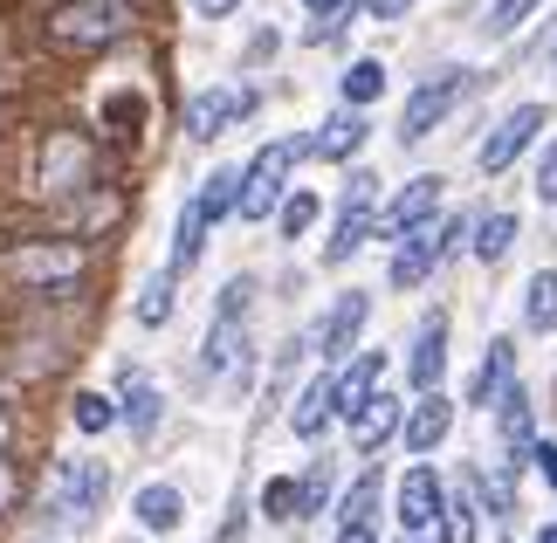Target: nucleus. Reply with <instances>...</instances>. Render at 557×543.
I'll use <instances>...</instances> for the list:
<instances>
[{
  "instance_id": "obj_36",
  "label": "nucleus",
  "mask_w": 557,
  "mask_h": 543,
  "mask_svg": "<svg viewBox=\"0 0 557 543\" xmlns=\"http://www.w3.org/2000/svg\"><path fill=\"white\" fill-rule=\"evenodd\" d=\"M262 503H269V516H289V509H296V482H269Z\"/></svg>"
},
{
  "instance_id": "obj_31",
  "label": "nucleus",
  "mask_w": 557,
  "mask_h": 543,
  "mask_svg": "<svg viewBox=\"0 0 557 543\" xmlns=\"http://www.w3.org/2000/svg\"><path fill=\"white\" fill-rule=\"evenodd\" d=\"M503 441L517 447V461H523V447H530V406H523V393H503Z\"/></svg>"
},
{
  "instance_id": "obj_18",
  "label": "nucleus",
  "mask_w": 557,
  "mask_h": 543,
  "mask_svg": "<svg viewBox=\"0 0 557 543\" xmlns=\"http://www.w3.org/2000/svg\"><path fill=\"white\" fill-rule=\"evenodd\" d=\"M132 516L152 536H165V530H180L186 523V495L173 489V482H152V489H138V503H132Z\"/></svg>"
},
{
  "instance_id": "obj_16",
  "label": "nucleus",
  "mask_w": 557,
  "mask_h": 543,
  "mask_svg": "<svg viewBox=\"0 0 557 543\" xmlns=\"http://www.w3.org/2000/svg\"><path fill=\"white\" fill-rule=\"evenodd\" d=\"M434 516H441V482H434V468H406V482H399V523H406V530H434Z\"/></svg>"
},
{
  "instance_id": "obj_25",
  "label": "nucleus",
  "mask_w": 557,
  "mask_h": 543,
  "mask_svg": "<svg viewBox=\"0 0 557 543\" xmlns=\"http://www.w3.org/2000/svg\"><path fill=\"white\" fill-rule=\"evenodd\" d=\"M509 242H517V213H488L475 227V262H503Z\"/></svg>"
},
{
  "instance_id": "obj_33",
  "label": "nucleus",
  "mask_w": 557,
  "mask_h": 543,
  "mask_svg": "<svg viewBox=\"0 0 557 543\" xmlns=\"http://www.w3.org/2000/svg\"><path fill=\"white\" fill-rule=\"evenodd\" d=\"M70 420H76L83 433H103V427L117 420V412H111V399H103V393H76V406H70Z\"/></svg>"
},
{
  "instance_id": "obj_26",
  "label": "nucleus",
  "mask_w": 557,
  "mask_h": 543,
  "mask_svg": "<svg viewBox=\"0 0 557 543\" xmlns=\"http://www.w3.org/2000/svg\"><path fill=\"white\" fill-rule=\"evenodd\" d=\"M434 523H441V543H475V495L461 489L455 503H441Z\"/></svg>"
},
{
  "instance_id": "obj_40",
  "label": "nucleus",
  "mask_w": 557,
  "mask_h": 543,
  "mask_svg": "<svg viewBox=\"0 0 557 543\" xmlns=\"http://www.w3.org/2000/svg\"><path fill=\"white\" fill-rule=\"evenodd\" d=\"M337 543H372V523H337Z\"/></svg>"
},
{
  "instance_id": "obj_3",
  "label": "nucleus",
  "mask_w": 557,
  "mask_h": 543,
  "mask_svg": "<svg viewBox=\"0 0 557 543\" xmlns=\"http://www.w3.org/2000/svg\"><path fill=\"white\" fill-rule=\"evenodd\" d=\"M296 159H304V138H275V145H262L248 159V172H242V193H234V213L242 221H269L275 213V200L289 193V172H296Z\"/></svg>"
},
{
  "instance_id": "obj_46",
  "label": "nucleus",
  "mask_w": 557,
  "mask_h": 543,
  "mask_svg": "<svg viewBox=\"0 0 557 543\" xmlns=\"http://www.w3.org/2000/svg\"><path fill=\"white\" fill-rule=\"evenodd\" d=\"M304 8H331V0H304Z\"/></svg>"
},
{
  "instance_id": "obj_32",
  "label": "nucleus",
  "mask_w": 557,
  "mask_h": 543,
  "mask_svg": "<svg viewBox=\"0 0 557 543\" xmlns=\"http://www.w3.org/2000/svg\"><path fill=\"white\" fill-rule=\"evenodd\" d=\"M366 234H372V221H337V234L324 242V262H351L366 248Z\"/></svg>"
},
{
  "instance_id": "obj_41",
  "label": "nucleus",
  "mask_w": 557,
  "mask_h": 543,
  "mask_svg": "<svg viewBox=\"0 0 557 543\" xmlns=\"http://www.w3.org/2000/svg\"><path fill=\"white\" fill-rule=\"evenodd\" d=\"M530 461H537V468L550 474V482H557V447H537V454H530Z\"/></svg>"
},
{
  "instance_id": "obj_45",
  "label": "nucleus",
  "mask_w": 557,
  "mask_h": 543,
  "mask_svg": "<svg viewBox=\"0 0 557 543\" xmlns=\"http://www.w3.org/2000/svg\"><path fill=\"white\" fill-rule=\"evenodd\" d=\"M399 543H420V530H406V536H399Z\"/></svg>"
},
{
  "instance_id": "obj_43",
  "label": "nucleus",
  "mask_w": 557,
  "mask_h": 543,
  "mask_svg": "<svg viewBox=\"0 0 557 543\" xmlns=\"http://www.w3.org/2000/svg\"><path fill=\"white\" fill-rule=\"evenodd\" d=\"M14 447V420H8V412H0V454H8Z\"/></svg>"
},
{
  "instance_id": "obj_38",
  "label": "nucleus",
  "mask_w": 557,
  "mask_h": 543,
  "mask_svg": "<svg viewBox=\"0 0 557 543\" xmlns=\"http://www.w3.org/2000/svg\"><path fill=\"white\" fill-rule=\"evenodd\" d=\"M537 193H544V200H557V145L544 151V172H537Z\"/></svg>"
},
{
  "instance_id": "obj_23",
  "label": "nucleus",
  "mask_w": 557,
  "mask_h": 543,
  "mask_svg": "<svg viewBox=\"0 0 557 543\" xmlns=\"http://www.w3.org/2000/svg\"><path fill=\"white\" fill-rule=\"evenodd\" d=\"M124 420H132L138 441L159 427V393H152V379H145V372H132V365H124Z\"/></svg>"
},
{
  "instance_id": "obj_9",
  "label": "nucleus",
  "mask_w": 557,
  "mask_h": 543,
  "mask_svg": "<svg viewBox=\"0 0 557 543\" xmlns=\"http://www.w3.org/2000/svg\"><path fill=\"white\" fill-rule=\"evenodd\" d=\"M544 132V103H517L496 132H488V145H482V172H509L530 151V138Z\"/></svg>"
},
{
  "instance_id": "obj_27",
  "label": "nucleus",
  "mask_w": 557,
  "mask_h": 543,
  "mask_svg": "<svg viewBox=\"0 0 557 543\" xmlns=\"http://www.w3.org/2000/svg\"><path fill=\"white\" fill-rule=\"evenodd\" d=\"M379 516V468H366L351 482V495H345V509H337V523H372Z\"/></svg>"
},
{
  "instance_id": "obj_10",
  "label": "nucleus",
  "mask_w": 557,
  "mask_h": 543,
  "mask_svg": "<svg viewBox=\"0 0 557 543\" xmlns=\"http://www.w3.org/2000/svg\"><path fill=\"white\" fill-rule=\"evenodd\" d=\"M242 365H248V317L221 310L207 344H200V379H227V372H242Z\"/></svg>"
},
{
  "instance_id": "obj_47",
  "label": "nucleus",
  "mask_w": 557,
  "mask_h": 543,
  "mask_svg": "<svg viewBox=\"0 0 557 543\" xmlns=\"http://www.w3.org/2000/svg\"><path fill=\"white\" fill-rule=\"evenodd\" d=\"M509 543H517V536H509Z\"/></svg>"
},
{
  "instance_id": "obj_22",
  "label": "nucleus",
  "mask_w": 557,
  "mask_h": 543,
  "mask_svg": "<svg viewBox=\"0 0 557 543\" xmlns=\"http://www.w3.org/2000/svg\"><path fill=\"white\" fill-rule=\"evenodd\" d=\"M331 372L324 379H310V393L304 399H296V412H289V427H296V441H317V433H324L331 427Z\"/></svg>"
},
{
  "instance_id": "obj_21",
  "label": "nucleus",
  "mask_w": 557,
  "mask_h": 543,
  "mask_svg": "<svg viewBox=\"0 0 557 543\" xmlns=\"http://www.w3.org/2000/svg\"><path fill=\"white\" fill-rule=\"evenodd\" d=\"M207 227H213V213H207L200 200H186V213H180V242H173V262H165L173 275H186V269L207 255Z\"/></svg>"
},
{
  "instance_id": "obj_5",
  "label": "nucleus",
  "mask_w": 557,
  "mask_h": 543,
  "mask_svg": "<svg viewBox=\"0 0 557 543\" xmlns=\"http://www.w3.org/2000/svg\"><path fill=\"white\" fill-rule=\"evenodd\" d=\"M103 495H111L103 461H55L49 495H41V516H49V523H90L103 509Z\"/></svg>"
},
{
  "instance_id": "obj_13",
  "label": "nucleus",
  "mask_w": 557,
  "mask_h": 543,
  "mask_svg": "<svg viewBox=\"0 0 557 543\" xmlns=\"http://www.w3.org/2000/svg\"><path fill=\"white\" fill-rule=\"evenodd\" d=\"M358 145H366V118H358V103H345L337 118H324V124H317V132L304 138L310 159H351Z\"/></svg>"
},
{
  "instance_id": "obj_7",
  "label": "nucleus",
  "mask_w": 557,
  "mask_h": 543,
  "mask_svg": "<svg viewBox=\"0 0 557 543\" xmlns=\"http://www.w3.org/2000/svg\"><path fill=\"white\" fill-rule=\"evenodd\" d=\"M255 103H262V97H255V83H221V90H200V97L186 103V138H200V145L221 138L227 124H242L255 111Z\"/></svg>"
},
{
  "instance_id": "obj_44",
  "label": "nucleus",
  "mask_w": 557,
  "mask_h": 543,
  "mask_svg": "<svg viewBox=\"0 0 557 543\" xmlns=\"http://www.w3.org/2000/svg\"><path fill=\"white\" fill-rule=\"evenodd\" d=\"M537 543H557V523H550V530H544V536H537Z\"/></svg>"
},
{
  "instance_id": "obj_14",
  "label": "nucleus",
  "mask_w": 557,
  "mask_h": 543,
  "mask_svg": "<svg viewBox=\"0 0 557 543\" xmlns=\"http://www.w3.org/2000/svg\"><path fill=\"white\" fill-rule=\"evenodd\" d=\"M447 427H455V406H447L441 393H420L413 412H399V433H406V447H413V454L441 447V441H447Z\"/></svg>"
},
{
  "instance_id": "obj_19",
  "label": "nucleus",
  "mask_w": 557,
  "mask_h": 543,
  "mask_svg": "<svg viewBox=\"0 0 557 543\" xmlns=\"http://www.w3.org/2000/svg\"><path fill=\"white\" fill-rule=\"evenodd\" d=\"M441 186H447V180H434V172L406 180V186H399V200L385 207V234H399V227H413L420 213H434V207H441Z\"/></svg>"
},
{
  "instance_id": "obj_1",
  "label": "nucleus",
  "mask_w": 557,
  "mask_h": 543,
  "mask_svg": "<svg viewBox=\"0 0 557 543\" xmlns=\"http://www.w3.org/2000/svg\"><path fill=\"white\" fill-rule=\"evenodd\" d=\"M132 28V0H62L49 14V41L70 55H97Z\"/></svg>"
},
{
  "instance_id": "obj_12",
  "label": "nucleus",
  "mask_w": 557,
  "mask_h": 543,
  "mask_svg": "<svg viewBox=\"0 0 557 543\" xmlns=\"http://www.w3.org/2000/svg\"><path fill=\"white\" fill-rule=\"evenodd\" d=\"M447 372V317L434 310L420 323V337H413V358H406V379H413V393H434Z\"/></svg>"
},
{
  "instance_id": "obj_29",
  "label": "nucleus",
  "mask_w": 557,
  "mask_h": 543,
  "mask_svg": "<svg viewBox=\"0 0 557 543\" xmlns=\"http://www.w3.org/2000/svg\"><path fill=\"white\" fill-rule=\"evenodd\" d=\"M173 317V269L145 282V296H138V323H165Z\"/></svg>"
},
{
  "instance_id": "obj_37",
  "label": "nucleus",
  "mask_w": 557,
  "mask_h": 543,
  "mask_svg": "<svg viewBox=\"0 0 557 543\" xmlns=\"http://www.w3.org/2000/svg\"><path fill=\"white\" fill-rule=\"evenodd\" d=\"M14 495H21V482H14V468H8V454H0V516L14 509Z\"/></svg>"
},
{
  "instance_id": "obj_2",
  "label": "nucleus",
  "mask_w": 557,
  "mask_h": 543,
  "mask_svg": "<svg viewBox=\"0 0 557 543\" xmlns=\"http://www.w3.org/2000/svg\"><path fill=\"white\" fill-rule=\"evenodd\" d=\"M0 275L35 296H55L62 282L83 275V242H14V248H0Z\"/></svg>"
},
{
  "instance_id": "obj_35",
  "label": "nucleus",
  "mask_w": 557,
  "mask_h": 543,
  "mask_svg": "<svg viewBox=\"0 0 557 543\" xmlns=\"http://www.w3.org/2000/svg\"><path fill=\"white\" fill-rule=\"evenodd\" d=\"M530 8H537V0H488V35H509Z\"/></svg>"
},
{
  "instance_id": "obj_15",
  "label": "nucleus",
  "mask_w": 557,
  "mask_h": 543,
  "mask_svg": "<svg viewBox=\"0 0 557 543\" xmlns=\"http://www.w3.org/2000/svg\"><path fill=\"white\" fill-rule=\"evenodd\" d=\"M366 317H372V296H337V310H331V323H324V331H317V351H324V358H345L351 351V344H358V331H366Z\"/></svg>"
},
{
  "instance_id": "obj_17",
  "label": "nucleus",
  "mask_w": 557,
  "mask_h": 543,
  "mask_svg": "<svg viewBox=\"0 0 557 543\" xmlns=\"http://www.w3.org/2000/svg\"><path fill=\"white\" fill-rule=\"evenodd\" d=\"M379 365H385L379 351H358L345 372H331V406H337V412H358V406H366L372 385H379Z\"/></svg>"
},
{
  "instance_id": "obj_24",
  "label": "nucleus",
  "mask_w": 557,
  "mask_h": 543,
  "mask_svg": "<svg viewBox=\"0 0 557 543\" xmlns=\"http://www.w3.org/2000/svg\"><path fill=\"white\" fill-rule=\"evenodd\" d=\"M523 317H530V331H557V275H530V289H523Z\"/></svg>"
},
{
  "instance_id": "obj_28",
  "label": "nucleus",
  "mask_w": 557,
  "mask_h": 543,
  "mask_svg": "<svg viewBox=\"0 0 557 543\" xmlns=\"http://www.w3.org/2000/svg\"><path fill=\"white\" fill-rule=\"evenodd\" d=\"M337 83H345V103H372V97L385 90V70H379V62L366 55V62H351V70L337 76Z\"/></svg>"
},
{
  "instance_id": "obj_11",
  "label": "nucleus",
  "mask_w": 557,
  "mask_h": 543,
  "mask_svg": "<svg viewBox=\"0 0 557 543\" xmlns=\"http://www.w3.org/2000/svg\"><path fill=\"white\" fill-rule=\"evenodd\" d=\"M399 412H406V406H399L393 393H379V385H372V399L358 406V412H345V420H351V447H358V454H379V447L399 433Z\"/></svg>"
},
{
  "instance_id": "obj_30",
  "label": "nucleus",
  "mask_w": 557,
  "mask_h": 543,
  "mask_svg": "<svg viewBox=\"0 0 557 543\" xmlns=\"http://www.w3.org/2000/svg\"><path fill=\"white\" fill-rule=\"evenodd\" d=\"M275 221H283V234L296 242V234L317 221V193H283V200H275Z\"/></svg>"
},
{
  "instance_id": "obj_42",
  "label": "nucleus",
  "mask_w": 557,
  "mask_h": 543,
  "mask_svg": "<svg viewBox=\"0 0 557 543\" xmlns=\"http://www.w3.org/2000/svg\"><path fill=\"white\" fill-rule=\"evenodd\" d=\"M193 8H200V14H234L242 0H193Z\"/></svg>"
},
{
  "instance_id": "obj_20",
  "label": "nucleus",
  "mask_w": 557,
  "mask_h": 543,
  "mask_svg": "<svg viewBox=\"0 0 557 543\" xmlns=\"http://www.w3.org/2000/svg\"><path fill=\"white\" fill-rule=\"evenodd\" d=\"M509 365H517V351H509V337H496L488 358H482V372H475V385H468V406H496L509 393Z\"/></svg>"
},
{
  "instance_id": "obj_8",
  "label": "nucleus",
  "mask_w": 557,
  "mask_h": 543,
  "mask_svg": "<svg viewBox=\"0 0 557 543\" xmlns=\"http://www.w3.org/2000/svg\"><path fill=\"white\" fill-rule=\"evenodd\" d=\"M83 186H90V151H83L76 132H55L41 145V193H49V200H70Z\"/></svg>"
},
{
  "instance_id": "obj_39",
  "label": "nucleus",
  "mask_w": 557,
  "mask_h": 543,
  "mask_svg": "<svg viewBox=\"0 0 557 543\" xmlns=\"http://www.w3.org/2000/svg\"><path fill=\"white\" fill-rule=\"evenodd\" d=\"M366 8H372V21H399L406 8H413V0H366Z\"/></svg>"
},
{
  "instance_id": "obj_6",
  "label": "nucleus",
  "mask_w": 557,
  "mask_h": 543,
  "mask_svg": "<svg viewBox=\"0 0 557 543\" xmlns=\"http://www.w3.org/2000/svg\"><path fill=\"white\" fill-rule=\"evenodd\" d=\"M468 70H441V76H426L413 97H406V118H399V145H420V138H434L441 132V118L455 111V103L468 97Z\"/></svg>"
},
{
  "instance_id": "obj_4",
  "label": "nucleus",
  "mask_w": 557,
  "mask_h": 543,
  "mask_svg": "<svg viewBox=\"0 0 557 543\" xmlns=\"http://www.w3.org/2000/svg\"><path fill=\"white\" fill-rule=\"evenodd\" d=\"M461 221L455 213H420L413 227H399V255H393V289H420L426 275H434V262L441 255H455V242H461Z\"/></svg>"
},
{
  "instance_id": "obj_34",
  "label": "nucleus",
  "mask_w": 557,
  "mask_h": 543,
  "mask_svg": "<svg viewBox=\"0 0 557 543\" xmlns=\"http://www.w3.org/2000/svg\"><path fill=\"white\" fill-rule=\"evenodd\" d=\"M324 495H331V468L317 461V468L304 474V489H296V516H317V509H324Z\"/></svg>"
}]
</instances>
